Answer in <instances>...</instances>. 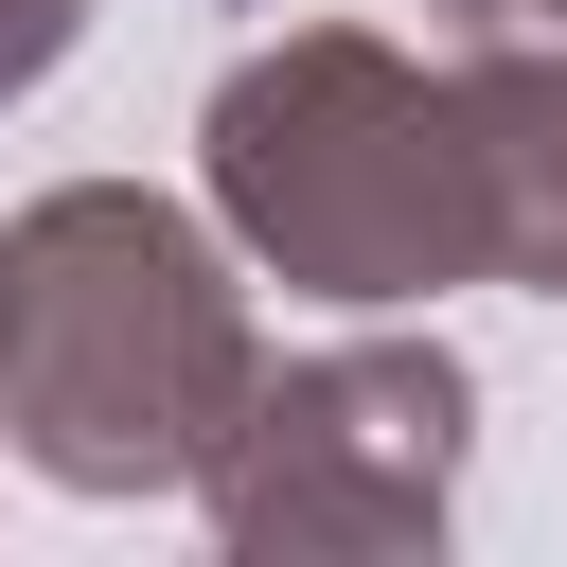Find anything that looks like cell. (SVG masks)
<instances>
[{"label":"cell","mask_w":567,"mask_h":567,"mask_svg":"<svg viewBox=\"0 0 567 567\" xmlns=\"http://www.w3.org/2000/svg\"><path fill=\"white\" fill-rule=\"evenodd\" d=\"M248 390H266L248 284L177 195L53 177L0 230V443L53 496H195Z\"/></svg>","instance_id":"1"},{"label":"cell","mask_w":567,"mask_h":567,"mask_svg":"<svg viewBox=\"0 0 567 567\" xmlns=\"http://www.w3.org/2000/svg\"><path fill=\"white\" fill-rule=\"evenodd\" d=\"M195 177H213V230L301 301L390 319V301L496 284L478 106H461V71L390 53L372 18H301L266 53H230L195 106Z\"/></svg>","instance_id":"2"},{"label":"cell","mask_w":567,"mask_h":567,"mask_svg":"<svg viewBox=\"0 0 567 567\" xmlns=\"http://www.w3.org/2000/svg\"><path fill=\"white\" fill-rule=\"evenodd\" d=\"M461 443H478V372L443 337H337V354H284L248 390L195 514L248 567H390V549H443Z\"/></svg>","instance_id":"3"},{"label":"cell","mask_w":567,"mask_h":567,"mask_svg":"<svg viewBox=\"0 0 567 567\" xmlns=\"http://www.w3.org/2000/svg\"><path fill=\"white\" fill-rule=\"evenodd\" d=\"M461 35H567V0H443Z\"/></svg>","instance_id":"6"},{"label":"cell","mask_w":567,"mask_h":567,"mask_svg":"<svg viewBox=\"0 0 567 567\" xmlns=\"http://www.w3.org/2000/svg\"><path fill=\"white\" fill-rule=\"evenodd\" d=\"M71 35H89V0H0V106H18V89H53V71H71Z\"/></svg>","instance_id":"5"},{"label":"cell","mask_w":567,"mask_h":567,"mask_svg":"<svg viewBox=\"0 0 567 567\" xmlns=\"http://www.w3.org/2000/svg\"><path fill=\"white\" fill-rule=\"evenodd\" d=\"M461 106H478V195H496V284L567 301V35H478Z\"/></svg>","instance_id":"4"}]
</instances>
